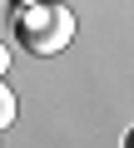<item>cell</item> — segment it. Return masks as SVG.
Masks as SVG:
<instances>
[{"label": "cell", "instance_id": "6da1fadb", "mask_svg": "<svg viewBox=\"0 0 134 148\" xmlns=\"http://www.w3.org/2000/svg\"><path fill=\"white\" fill-rule=\"evenodd\" d=\"M10 30L30 54H60L75 40V10L60 0H30V5H15Z\"/></svg>", "mask_w": 134, "mask_h": 148}, {"label": "cell", "instance_id": "7a4b0ae2", "mask_svg": "<svg viewBox=\"0 0 134 148\" xmlns=\"http://www.w3.org/2000/svg\"><path fill=\"white\" fill-rule=\"evenodd\" d=\"M15 109H20V104H15V89L0 79V128H10V123H15Z\"/></svg>", "mask_w": 134, "mask_h": 148}, {"label": "cell", "instance_id": "3957f363", "mask_svg": "<svg viewBox=\"0 0 134 148\" xmlns=\"http://www.w3.org/2000/svg\"><path fill=\"white\" fill-rule=\"evenodd\" d=\"M5 69H10V49L0 45V79H5Z\"/></svg>", "mask_w": 134, "mask_h": 148}, {"label": "cell", "instance_id": "277c9868", "mask_svg": "<svg viewBox=\"0 0 134 148\" xmlns=\"http://www.w3.org/2000/svg\"><path fill=\"white\" fill-rule=\"evenodd\" d=\"M10 5H30V0H10Z\"/></svg>", "mask_w": 134, "mask_h": 148}]
</instances>
